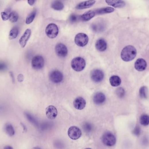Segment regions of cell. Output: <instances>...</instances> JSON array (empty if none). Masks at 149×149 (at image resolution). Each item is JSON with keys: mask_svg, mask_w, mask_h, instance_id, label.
Wrapping results in <instances>:
<instances>
[{"mask_svg": "<svg viewBox=\"0 0 149 149\" xmlns=\"http://www.w3.org/2000/svg\"><path fill=\"white\" fill-rule=\"evenodd\" d=\"M73 106L76 109L82 110L85 108L86 101L83 98L78 97L74 99L73 102Z\"/></svg>", "mask_w": 149, "mask_h": 149, "instance_id": "obj_14", "label": "cell"}, {"mask_svg": "<svg viewBox=\"0 0 149 149\" xmlns=\"http://www.w3.org/2000/svg\"><path fill=\"white\" fill-rule=\"evenodd\" d=\"M4 148L7 149H13V148L11 146H6Z\"/></svg>", "mask_w": 149, "mask_h": 149, "instance_id": "obj_39", "label": "cell"}, {"mask_svg": "<svg viewBox=\"0 0 149 149\" xmlns=\"http://www.w3.org/2000/svg\"><path fill=\"white\" fill-rule=\"evenodd\" d=\"M5 132L9 136H13L15 135V130L12 125L10 123H7L4 128Z\"/></svg>", "mask_w": 149, "mask_h": 149, "instance_id": "obj_23", "label": "cell"}, {"mask_svg": "<svg viewBox=\"0 0 149 149\" xmlns=\"http://www.w3.org/2000/svg\"><path fill=\"white\" fill-rule=\"evenodd\" d=\"M10 76L11 77V78H12V82L14 83L15 82V78H14V74H13L12 72H11L10 73Z\"/></svg>", "mask_w": 149, "mask_h": 149, "instance_id": "obj_38", "label": "cell"}, {"mask_svg": "<svg viewBox=\"0 0 149 149\" xmlns=\"http://www.w3.org/2000/svg\"><path fill=\"white\" fill-rule=\"evenodd\" d=\"M74 42L79 47H85L88 43V37L86 34L79 33L74 37Z\"/></svg>", "mask_w": 149, "mask_h": 149, "instance_id": "obj_5", "label": "cell"}, {"mask_svg": "<svg viewBox=\"0 0 149 149\" xmlns=\"http://www.w3.org/2000/svg\"><path fill=\"white\" fill-rule=\"evenodd\" d=\"M19 1V0H16V1Z\"/></svg>", "mask_w": 149, "mask_h": 149, "instance_id": "obj_40", "label": "cell"}, {"mask_svg": "<svg viewBox=\"0 0 149 149\" xmlns=\"http://www.w3.org/2000/svg\"><path fill=\"white\" fill-rule=\"evenodd\" d=\"M137 54L136 49L133 45H127L121 53V59L125 62H129L135 58Z\"/></svg>", "mask_w": 149, "mask_h": 149, "instance_id": "obj_1", "label": "cell"}, {"mask_svg": "<svg viewBox=\"0 0 149 149\" xmlns=\"http://www.w3.org/2000/svg\"><path fill=\"white\" fill-rule=\"evenodd\" d=\"M95 3V0H87L78 4L76 7V8L78 10H81L90 8L93 6Z\"/></svg>", "mask_w": 149, "mask_h": 149, "instance_id": "obj_16", "label": "cell"}, {"mask_svg": "<svg viewBox=\"0 0 149 149\" xmlns=\"http://www.w3.org/2000/svg\"><path fill=\"white\" fill-rule=\"evenodd\" d=\"M18 19V15L15 11H12L9 13V20L11 22H16Z\"/></svg>", "mask_w": 149, "mask_h": 149, "instance_id": "obj_27", "label": "cell"}, {"mask_svg": "<svg viewBox=\"0 0 149 149\" xmlns=\"http://www.w3.org/2000/svg\"><path fill=\"white\" fill-rule=\"evenodd\" d=\"M36 0H28V2L30 5L32 6L35 4Z\"/></svg>", "mask_w": 149, "mask_h": 149, "instance_id": "obj_37", "label": "cell"}, {"mask_svg": "<svg viewBox=\"0 0 149 149\" xmlns=\"http://www.w3.org/2000/svg\"><path fill=\"white\" fill-rule=\"evenodd\" d=\"M96 13L95 11L89 10L80 16V19L83 22H88L95 16Z\"/></svg>", "mask_w": 149, "mask_h": 149, "instance_id": "obj_19", "label": "cell"}, {"mask_svg": "<svg viewBox=\"0 0 149 149\" xmlns=\"http://www.w3.org/2000/svg\"><path fill=\"white\" fill-rule=\"evenodd\" d=\"M59 29L57 25L54 23L48 24L46 28V34L49 38L55 39L58 35Z\"/></svg>", "mask_w": 149, "mask_h": 149, "instance_id": "obj_3", "label": "cell"}, {"mask_svg": "<svg viewBox=\"0 0 149 149\" xmlns=\"http://www.w3.org/2000/svg\"><path fill=\"white\" fill-rule=\"evenodd\" d=\"M50 80L54 83H59L62 81L63 75L60 71L57 70L52 71L49 75Z\"/></svg>", "mask_w": 149, "mask_h": 149, "instance_id": "obj_10", "label": "cell"}, {"mask_svg": "<svg viewBox=\"0 0 149 149\" xmlns=\"http://www.w3.org/2000/svg\"><path fill=\"white\" fill-rule=\"evenodd\" d=\"M51 7L56 11H62L63 9L64 5L60 1L56 0L52 3Z\"/></svg>", "mask_w": 149, "mask_h": 149, "instance_id": "obj_22", "label": "cell"}, {"mask_svg": "<svg viewBox=\"0 0 149 149\" xmlns=\"http://www.w3.org/2000/svg\"><path fill=\"white\" fill-rule=\"evenodd\" d=\"M134 67L137 71H144L147 67V63L144 59H138L135 63Z\"/></svg>", "mask_w": 149, "mask_h": 149, "instance_id": "obj_13", "label": "cell"}, {"mask_svg": "<svg viewBox=\"0 0 149 149\" xmlns=\"http://www.w3.org/2000/svg\"><path fill=\"white\" fill-rule=\"evenodd\" d=\"M110 85L113 87H117L120 85L121 83V80L118 76L113 75L110 77L109 79Z\"/></svg>", "mask_w": 149, "mask_h": 149, "instance_id": "obj_21", "label": "cell"}, {"mask_svg": "<svg viewBox=\"0 0 149 149\" xmlns=\"http://www.w3.org/2000/svg\"><path fill=\"white\" fill-rule=\"evenodd\" d=\"M25 115H26V117L27 119L30 121L31 123L35 125H37V122L36 121V119H35L34 117H33L32 115L28 113H25Z\"/></svg>", "mask_w": 149, "mask_h": 149, "instance_id": "obj_31", "label": "cell"}, {"mask_svg": "<svg viewBox=\"0 0 149 149\" xmlns=\"http://www.w3.org/2000/svg\"><path fill=\"white\" fill-rule=\"evenodd\" d=\"M46 115L49 119H55L58 115V111L56 108L54 106H48L46 108Z\"/></svg>", "mask_w": 149, "mask_h": 149, "instance_id": "obj_12", "label": "cell"}, {"mask_svg": "<svg viewBox=\"0 0 149 149\" xmlns=\"http://www.w3.org/2000/svg\"><path fill=\"white\" fill-rule=\"evenodd\" d=\"M105 95L103 93L101 92H98L95 93L93 97V100L95 104L97 105L103 104L105 102Z\"/></svg>", "mask_w": 149, "mask_h": 149, "instance_id": "obj_15", "label": "cell"}, {"mask_svg": "<svg viewBox=\"0 0 149 149\" xmlns=\"http://www.w3.org/2000/svg\"><path fill=\"white\" fill-rule=\"evenodd\" d=\"M140 128L139 127L136 128L134 131V133L135 134L137 135L140 134Z\"/></svg>", "mask_w": 149, "mask_h": 149, "instance_id": "obj_36", "label": "cell"}, {"mask_svg": "<svg viewBox=\"0 0 149 149\" xmlns=\"http://www.w3.org/2000/svg\"><path fill=\"white\" fill-rule=\"evenodd\" d=\"M36 10L35 9L27 16L26 18V24L28 25V24H31V23L33 22L35 17H36Z\"/></svg>", "mask_w": 149, "mask_h": 149, "instance_id": "obj_25", "label": "cell"}, {"mask_svg": "<svg viewBox=\"0 0 149 149\" xmlns=\"http://www.w3.org/2000/svg\"><path fill=\"white\" fill-rule=\"evenodd\" d=\"M1 17L3 21H7L8 20L9 18V14L5 12H1Z\"/></svg>", "mask_w": 149, "mask_h": 149, "instance_id": "obj_33", "label": "cell"}, {"mask_svg": "<svg viewBox=\"0 0 149 149\" xmlns=\"http://www.w3.org/2000/svg\"><path fill=\"white\" fill-rule=\"evenodd\" d=\"M105 2L115 8H122L126 5L123 0H105Z\"/></svg>", "mask_w": 149, "mask_h": 149, "instance_id": "obj_17", "label": "cell"}, {"mask_svg": "<svg viewBox=\"0 0 149 149\" xmlns=\"http://www.w3.org/2000/svg\"><path fill=\"white\" fill-rule=\"evenodd\" d=\"M17 80L20 82L23 81V80H24V77H23V75L21 74L18 75V77H17Z\"/></svg>", "mask_w": 149, "mask_h": 149, "instance_id": "obj_35", "label": "cell"}, {"mask_svg": "<svg viewBox=\"0 0 149 149\" xmlns=\"http://www.w3.org/2000/svg\"><path fill=\"white\" fill-rule=\"evenodd\" d=\"M83 129L86 133H90L93 130V126L91 124L89 123H85L83 125Z\"/></svg>", "mask_w": 149, "mask_h": 149, "instance_id": "obj_29", "label": "cell"}, {"mask_svg": "<svg viewBox=\"0 0 149 149\" xmlns=\"http://www.w3.org/2000/svg\"><path fill=\"white\" fill-rule=\"evenodd\" d=\"M7 66L6 63L0 62V72L5 71L7 69Z\"/></svg>", "mask_w": 149, "mask_h": 149, "instance_id": "obj_34", "label": "cell"}, {"mask_svg": "<svg viewBox=\"0 0 149 149\" xmlns=\"http://www.w3.org/2000/svg\"><path fill=\"white\" fill-rule=\"evenodd\" d=\"M116 95L119 98H123L125 94V91L124 89L122 87H119L118 88L116 91Z\"/></svg>", "mask_w": 149, "mask_h": 149, "instance_id": "obj_32", "label": "cell"}, {"mask_svg": "<svg viewBox=\"0 0 149 149\" xmlns=\"http://www.w3.org/2000/svg\"><path fill=\"white\" fill-rule=\"evenodd\" d=\"M86 61L83 58L77 57L72 60L71 66L74 70L78 72L83 70L86 66Z\"/></svg>", "mask_w": 149, "mask_h": 149, "instance_id": "obj_2", "label": "cell"}, {"mask_svg": "<svg viewBox=\"0 0 149 149\" xmlns=\"http://www.w3.org/2000/svg\"><path fill=\"white\" fill-rule=\"evenodd\" d=\"M44 59L41 56H36L32 60V67L34 69L40 70L44 66Z\"/></svg>", "mask_w": 149, "mask_h": 149, "instance_id": "obj_6", "label": "cell"}, {"mask_svg": "<svg viewBox=\"0 0 149 149\" xmlns=\"http://www.w3.org/2000/svg\"><path fill=\"white\" fill-rule=\"evenodd\" d=\"M79 19H80V16H78L74 14H71L69 18V22L72 23L76 22Z\"/></svg>", "mask_w": 149, "mask_h": 149, "instance_id": "obj_30", "label": "cell"}, {"mask_svg": "<svg viewBox=\"0 0 149 149\" xmlns=\"http://www.w3.org/2000/svg\"><path fill=\"white\" fill-rule=\"evenodd\" d=\"M31 34H32V31L31 29L28 28L26 30L22 37H21V38L19 39V44L22 48H24L26 47L28 41L31 37Z\"/></svg>", "mask_w": 149, "mask_h": 149, "instance_id": "obj_11", "label": "cell"}, {"mask_svg": "<svg viewBox=\"0 0 149 149\" xmlns=\"http://www.w3.org/2000/svg\"><path fill=\"white\" fill-rule=\"evenodd\" d=\"M147 89L145 86H143L140 89L139 94L140 98H146L147 97Z\"/></svg>", "mask_w": 149, "mask_h": 149, "instance_id": "obj_28", "label": "cell"}, {"mask_svg": "<svg viewBox=\"0 0 149 149\" xmlns=\"http://www.w3.org/2000/svg\"><path fill=\"white\" fill-rule=\"evenodd\" d=\"M140 122L142 125L147 126L149 125V116L146 114H142L140 119Z\"/></svg>", "mask_w": 149, "mask_h": 149, "instance_id": "obj_26", "label": "cell"}, {"mask_svg": "<svg viewBox=\"0 0 149 149\" xmlns=\"http://www.w3.org/2000/svg\"><path fill=\"white\" fill-rule=\"evenodd\" d=\"M56 54L60 57H65L67 55L68 50L66 45L62 43H58L55 47Z\"/></svg>", "mask_w": 149, "mask_h": 149, "instance_id": "obj_8", "label": "cell"}, {"mask_svg": "<svg viewBox=\"0 0 149 149\" xmlns=\"http://www.w3.org/2000/svg\"><path fill=\"white\" fill-rule=\"evenodd\" d=\"M114 11V8H113V7H107L99 8V9L95 10V12L97 15H101L112 13Z\"/></svg>", "mask_w": 149, "mask_h": 149, "instance_id": "obj_20", "label": "cell"}, {"mask_svg": "<svg viewBox=\"0 0 149 149\" xmlns=\"http://www.w3.org/2000/svg\"><path fill=\"white\" fill-rule=\"evenodd\" d=\"M102 142L105 145L112 146L116 143V138L113 134L111 132H105L103 134L102 138Z\"/></svg>", "mask_w": 149, "mask_h": 149, "instance_id": "obj_4", "label": "cell"}, {"mask_svg": "<svg viewBox=\"0 0 149 149\" xmlns=\"http://www.w3.org/2000/svg\"><path fill=\"white\" fill-rule=\"evenodd\" d=\"M104 76L103 72L100 70H94L91 73V79L95 83L102 81L103 79Z\"/></svg>", "mask_w": 149, "mask_h": 149, "instance_id": "obj_9", "label": "cell"}, {"mask_svg": "<svg viewBox=\"0 0 149 149\" xmlns=\"http://www.w3.org/2000/svg\"><path fill=\"white\" fill-rule=\"evenodd\" d=\"M19 33V29L17 27H14L10 31L9 34V39L10 40L15 39L17 37Z\"/></svg>", "mask_w": 149, "mask_h": 149, "instance_id": "obj_24", "label": "cell"}, {"mask_svg": "<svg viewBox=\"0 0 149 149\" xmlns=\"http://www.w3.org/2000/svg\"><path fill=\"white\" fill-rule=\"evenodd\" d=\"M95 47L98 51L100 52H103L107 49V44L104 39L100 38L98 39L95 43Z\"/></svg>", "mask_w": 149, "mask_h": 149, "instance_id": "obj_18", "label": "cell"}, {"mask_svg": "<svg viewBox=\"0 0 149 149\" xmlns=\"http://www.w3.org/2000/svg\"><path fill=\"white\" fill-rule=\"evenodd\" d=\"M68 136L73 140H77L81 137L82 132L79 128L76 126H72L69 128L68 131Z\"/></svg>", "mask_w": 149, "mask_h": 149, "instance_id": "obj_7", "label": "cell"}]
</instances>
